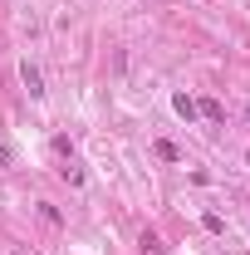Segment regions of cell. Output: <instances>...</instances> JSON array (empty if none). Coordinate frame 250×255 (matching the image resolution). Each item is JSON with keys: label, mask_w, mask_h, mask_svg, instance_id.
Wrapping results in <instances>:
<instances>
[{"label": "cell", "mask_w": 250, "mask_h": 255, "mask_svg": "<svg viewBox=\"0 0 250 255\" xmlns=\"http://www.w3.org/2000/svg\"><path fill=\"white\" fill-rule=\"evenodd\" d=\"M15 255H34V251H25V246H20V251H15Z\"/></svg>", "instance_id": "obj_9"}, {"label": "cell", "mask_w": 250, "mask_h": 255, "mask_svg": "<svg viewBox=\"0 0 250 255\" xmlns=\"http://www.w3.org/2000/svg\"><path fill=\"white\" fill-rule=\"evenodd\" d=\"M137 246H142V255H167V246H162V236H157V231H142V241H137Z\"/></svg>", "instance_id": "obj_5"}, {"label": "cell", "mask_w": 250, "mask_h": 255, "mask_svg": "<svg viewBox=\"0 0 250 255\" xmlns=\"http://www.w3.org/2000/svg\"><path fill=\"white\" fill-rule=\"evenodd\" d=\"M172 108H177V118H182V123H196V118H201L191 94H172Z\"/></svg>", "instance_id": "obj_3"}, {"label": "cell", "mask_w": 250, "mask_h": 255, "mask_svg": "<svg viewBox=\"0 0 250 255\" xmlns=\"http://www.w3.org/2000/svg\"><path fill=\"white\" fill-rule=\"evenodd\" d=\"M157 157H162V162H182V147L167 142V137H157Z\"/></svg>", "instance_id": "obj_6"}, {"label": "cell", "mask_w": 250, "mask_h": 255, "mask_svg": "<svg viewBox=\"0 0 250 255\" xmlns=\"http://www.w3.org/2000/svg\"><path fill=\"white\" fill-rule=\"evenodd\" d=\"M246 123H250V108H246Z\"/></svg>", "instance_id": "obj_10"}, {"label": "cell", "mask_w": 250, "mask_h": 255, "mask_svg": "<svg viewBox=\"0 0 250 255\" xmlns=\"http://www.w3.org/2000/svg\"><path fill=\"white\" fill-rule=\"evenodd\" d=\"M59 177H64V182H69V187H84V182H89V172H84V162H79V157H64Z\"/></svg>", "instance_id": "obj_2"}, {"label": "cell", "mask_w": 250, "mask_h": 255, "mask_svg": "<svg viewBox=\"0 0 250 255\" xmlns=\"http://www.w3.org/2000/svg\"><path fill=\"white\" fill-rule=\"evenodd\" d=\"M201 221H206V231H211V236H221V231H226V221H221L216 211H206V216H201Z\"/></svg>", "instance_id": "obj_7"}, {"label": "cell", "mask_w": 250, "mask_h": 255, "mask_svg": "<svg viewBox=\"0 0 250 255\" xmlns=\"http://www.w3.org/2000/svg\"><path fill=\"white\" fill-rule=\"evenodd\" d=\"M20 84L30 89V98H44V74H39V64H34V59L20 64Z\"/></svg>", "instance_id": "obj_1"}, {"label": "cell", "mask_w": 250, "mask_h": 255, "mask_svg": "<svg viewBox=\"0 0 250 255\" xmlns=\"http://www.w3.org/2000/svg\"><path fill=\"white\" fill-rule=\"evenodd\" d=\"M0 167H15V147H10L5 137H0Z\"/></svg>", "instance_id": "obj_8"}, {"label": "cell", "mask_w": 250, "mask_h": 255, "mask_svg": "<svg viewBox=\"0 0 250 255\" xmlns=\"http://www.w3.org/2000/svg\"><path fill=\"white\" fill-rule=\"evenodd\" d=\"M196 113H201L206 123H226V108H221L216 98H201V103H196Z\"/></svg>", "instance_id": "obj_4"}]
</instances>
